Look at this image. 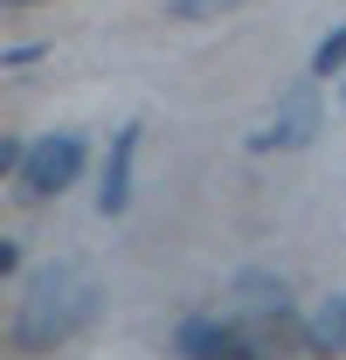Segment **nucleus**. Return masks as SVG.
<instances>
[{"mask_svg": "<svg viewBox=\"0 0 346 360\" xmlns=\"http://www.w3.org/2000/svg\"><path fill=\"white\" fill-rule=\"evenodd\" d=\"M305 347H312V354H346V291H333L326 305H312Z\"/></svg>", "mask_w": 346, "mask_h": 360, "instance_id": "nucleus-7", "label": "nucleus"}, {"mask_svg": "<svg viewBox=\"0 0 346 360\" xmlns=\"http://www.w3.org/2000/svg\"><path fill=\"white\" fill-rule=\"evenodd\" d=\"M340 111H346V77H340Z\"/></svg>", "mask_w": 346, "mask_h": 360, "instance_id": "nucleus-10", "label": "nucleus"}, {"mask_svg": "<svg viewBox=\"0 0 346 360\" xmlns=\"http://www.w3.org/2000/svg\"><path fill=\"white\" fill-rule=\"evenodd\" d=\"M229 305H236V319H243V326L263 340V326H270V319L291 312V284H284L277 270H236V284H229Z\"/></svg>", "mask_w": 346, "mask_h": 360, "instance_id": "nucleus-5", "label": "nucleus"}, {"mask_svg": "<svg viewBox=\"0 0 346 360\" xmlns=\"http://www.w3.org/2000/svg\"><path fill=\"white\" fill-rule=\"evenodd\" d=\"M97 312H104L97 270H90L84 257H56V264H42L21 284L14 319H7V347H14V354H56V347H70L77 333H90Z\"/></svg>", "mask_w": 346, "mask_h": 360, "instance_id": "nucleus-1", "label": "nucleus"}, {"mask_svg": "<svg viewBox=\"0 0 346 360\" xmlns=\"http://www.w3.org/2000/svg\"><path fill=\"white\" fill-rule=\"evenodd\" d=\"M14 7H21V0H14Z\"/></svg>", "mask_w": 346, "mask_h": 360, "instance_id": "nucleus-11", "label": "nucleus"}, {"mask_svg": "<svg viewBox=\"0 0 346 360\" xmlns=\"http://www.w3.org/2000/svg\"><path fill=\"white\" fill-rule=\"evenodd\" d=\"M333 70H346V28H333L326 42L312 49V77H333Z\"/></svg>", "mask_w": 346, "mask_h": 360, "instance_id": "nucleus-8", "label": "nucleus"}, {"mask_svg": "<svg viewBox=\"0 0 346 360\" xmlns=\"http://www.w3.org/2000/svg\"><path fill=\"white\" fill-rule=\"evenodd\" d=\"M167 354H173V360H263V340L243 326V319L187 312V319L167 333Z\"/></svg>", "mask_w": 346, "mask_h": 360, "instance_id": "nucleus-3", "label": "nucleus"}, {"mask_svg": "<svg viewBox=\"0 0 346 360\" xmlns=\"http://www.w3.org/2000/svg\"><path fill=\"white\" fill-rule=\"evenodd\" d=\"M84 160H90V139L77 132V125H56V132H42L28 153H21V167H14V194H21V201H56V194L77 187Z\"/></svg>", "mask_w": 346, "mask_h": 360, "instance_id": "nucleus-2", "label": "nucleus"}, {"mask_svg": "<svg viewBox=\"0 0 346 360\" xmlns=\"http://www.w3.org/2000/svg\"><path fill=\"white\" fill-rule=\"evenodd\" d=\"M139 139H146V118H125L118 139H111L104 187H97V208H104V215H125V208H132V153H139Z\"/></svg>", "mask_w": 346, "mask_h": 360, "instance_id": "nucleus-6", "label": "nucleus"}, {"mask_svg": "<svg viewBox=\"0 0 346 360\" xmlns=\"http://www.w3.org/2000/svg\"><path fill=\"white\" fill-rule=\"evenodd\" d=\"M319 125H326L319 97H312V90H284L277 111L263 118V132H250V146H257V153H298V146L319 139Z\"/></svg>", "mask_w": 346, "mask_h": 360, "instance_id": "nucleus-4", "label": "nucleus"}, {"mask_svg": "<svg viewBox=\"0 0 346 360\" xmlns=\"http://www.w3.org/2000/svg\"><path fill=\"white\" fill-rule=\"evenodd\" d=\"M236 7H250V0H167V14L180 21H208V14H236Z\"/></svg>", "mask_w": 346, "mask_h": 360, "instance_id": "nucleus-9", "label": "nucleus"}]
</instances>
